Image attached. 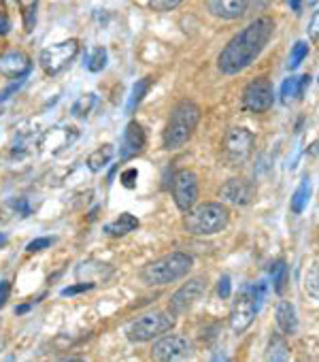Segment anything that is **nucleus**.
<instances>
[{"label": "nucleus", "mask_w": 319, "mask_h": 362, "mask_svg": "<svg viewBox=\"0 0 319 362\" xmlns=\"http://www.w3.org/2000/svg\"><path fill=\"white\" fill-rule=\"evenodd\" d=\"M198 194H200V188H198V177L196 173L183 168L175 175L173 179V199H175V205L181 209V211H190L192 207H196L198 203Z\"/></svg>", "instance_id": "10"}, {"label": "nucleus", "mask_w": 319, "mask_h": 362, "mask_svg": "<svg viewBox=\"0 0 319 362\" xmlns=\"http://www.w3.org/2000/svg\"><path fill=\"white\" fill-rule=\"evenodd\" d=\"M107 49L104 47H96L94 52H92V56H90V60H88V71H92V73H100L104 66H107Z\"/></svg>", "instance_id": "29"}, {"label": "nucleus", "mask_w": 319, "mask_h": 362, "mask_svg": "<svg viewBox=\"0 0 319 362\" xmlns=\"http://www.w3.org/2000/svg\"><path fill=\"white\" fill-rule=\"evenodd\" d=\"M304 290L311 298L319 300V256L313 258L304 271Z\"/></svg>", "instance_id": "21"}, {"label": "nucleus", "mask_w": 319, "mask_h": 362, "mask_svg": "<svg viewBox=\"0 0 319 362\" xmlns=\"http://www.w3.org/2000/svg\"><path fill=\"white\" fill-rule=\"evenodd\" d=\"M9 294H11V284L5 279V281H0V307H5L7 300H9Z\"/></svg>", "instance_id": "36"}, {"label": "nucleus", "mask_w": 319, "mask_h": 362, "mask_svg": "<svg viewBox=\"0 0 319 362\" xmlns=\"http://www.w3.org/2000/svg\"><path fill=\"white\" fill-rule=\"evenodd\" d=\"M200 122V107L192 100H181L175 105V109L171 111V117L167 122V128H164V147L167 149H179L183 147L196 126Z\"/></svg>", "instance_id": "3"}, {"label": "nucleus", "mask_w": 319, "mask_h": 362, "mask_svg": "<svg viewBox=\"0 0 319 362\" xmlns=\"http://www.w3.org/2000/svg\"><path fill=\"white\" fill-rule=\"evenodd\" d=\"M11 30V20L7 18L5 11H0V35H7Z\"/></svg>", "instance_id": "38"}, {"label": "nucleus", "mask_w": 319, "mask_h": 362, "mask_svg": "<svg viewBox=\"0 0 319 362\" xmlns=\"http://www.w3.org/2000/svg\"><path fill=\"white\" fill-rule=\"evenodd\" d=\"M249 0H209L211 16L219 20H239L247 13Z\"/></svg>", "instance_id": "16"}, {"label": "nucleus", "mask_w": 319, "mask_h": 362, "mask_svg": "<svg viewBox=\"0 0 319 362\" xmlns=\"http://www.w3.org/2000/svg\"><path fill=\"white\" fill-rule=\"evenodd\" d=\"M289 9L296 11V13H300V9H302V0H289Z\"/></svg>", "instance_id": "40"}, {"label": "nucleus", "mask_w": 319, "mask_h": 362, "mask_svg": "<svg viewBox=\"0 0 319 362\" xmlns=\"http://www.w3.org/2000/svg\"><path fill=\"white\" fill-rule=\"evenodd\" d=\"M136 179H138V170L136 168H126L121 173V186L128 188V190H132L136 186Z\"/></svg>", "instance_id": "32"}, {"label": "nucleus", "mask_w": 319, "mask_h": 362, "mask_svg": "<svg viewBox=\"0 0 319 362\" xmlns=\"http://www.w3.org/2000/svg\"><path fill=\"white\" fill-rule=\"evenodd\" d=\"M0 113H3V109H0Z\"/></svg>", "instance_id": "46"}, {"label": "nucleus", "mask_w": 319, "mask_h": 362, "mask_svg": "<svg viewBox=\"0 0 319 362\" xmlns=\"http://www.w3.org/2000/svg\"><path fill=\"white\" fill-rule=\"evenodd\" d=\"M30 307H32V305H22V307H18V309H16V313H18V315H20V313H26Z\"/></svg>", "instance_id": "43"}, {"label": "nucleus", "mask_w": 319, "mask_h": 362, "mask_svg": "<svg viewBox=\"0 0 319 362\" xmlns=\"http://www.w3.org/2000/svg\"><path fill=\"white\" fill-rule=\"evenodd\" d=\"M211 362H228V356L226 354H215Z\"/></svg>", "instance_id": "42"}, {"label": "nucleus", "mask_w": 319, "mask_h": 362, "mask_svg": "<svg viewBox=\"0 0 319 362\" xmlns=\"http://www.w3.org/2000/svg\"><path fill=\"white\" fill-rule=\"evenodd\" d=\"M275 33V20L268 16H262L253 20L249 26H245L236 37L228 41V45L222 49L217 58V66L224 75H239L247 66H251L264 47L268 45L270 37Z\"/></svg>", "instance_id": "1"}, {"label": "nucleus", "mask_w": 319, "mask_h": 362, "mask_svg": "<svg viewBox=\"0 0 319 362\" xmlns=\"http://www.w3.org/2000/svg\"><path fill=\"white\" fill-rule=\"evenodd\" d=\"M308 56V45H306V41H298L294 47H291V54H289V60H287V69L289 71H296L300 64H302V60Z\"/></svg>", "instance_id": "27"}, {"label": "nucleus", "mask_w": 319, "mask_h": 362, "mask_svg": "<svg viewBox=\"0 0 319 362\" xmlns=\"http://www.w3.org/2000/svg\"><path fill=\"white\" fill-rule=\"evenodd\" d=\"M138 226H140L138 218H134L132 214H121L117 220H113V222H109V224L104 226V233H107L109 237H124V235L136 230Z\"/></svg>", "instance_id": "18"}, {"label": "nucleus", "mask_w": 319, "mask_h": 362, "mask_svg": "<svg viewBox=\"0 0 319 362\" xmlns=\"http://www.w3.org/2000/svg\"><path fill=\"white\" fill-rule=\"evenodd\" d=\"M275 103V88L272 81L266 77H255L243 90L241 105L247 113H266Z\"/></svg>", "instance_id": "8"}, {"label": "nucleus", "mask_w": 319, "mask_h": 362, "mask_svg": "<svg viewBox=\"0 0 319 362\" xmlns=\"http://www.w3.org/2000/svg\"><path fill=\"white\" fill-rule=\"evenodd\" d=\"M260 305L255 300V294H253V288H245L239 298L234 300V307L230 311V328L234 334H243L255 320V313H258Z\"/></svg>", "instance_id": "9"}, {"label": "nucleus", "mask_w": 319, "mask_h": 362, "mask_svg": "<svg viewBox=\"0 0 319 362\" xmlns=\"http://www.w3.org/2000/svg\"><path fill=\"white\" fill-rule=\"evenodd\" d=\"M253 145H255V136L251 130L247 128H230L224 141V151L230 164H243L251 153H253Z\"/></svg>", "instance_id": "11"}, {"label": "nucleus", "mask_w": 319, "mask_h": 362, "mask_svg": "<svg viewBox=\"0 0 319 362\" xmlns=\"http://www.w3.org/2000/svg\"><path fill=\"white\" fill-rule=\"evenodd\" d=\"M230 222V211L222 203H205L192 207L183 218V226L194 237H211L222 233Z\"/></svg>", "instance_id": "4"}, {"label": "nucleus", "mask_w": 319, "mask_h": 362, "mask_svg": "<svg viewBox=\"0 0 319 362\" xmlns=\"http://www.w3.org/2000/svg\"><path fill=\"white\" fill-rule=\"evenodd\" d=\"M113 156H115V147H113L111 143H104V145H100L98 149H94V151L88 156V168H90L92 173H100V170L111 162Z\"/></svg>", "instance_id": "19"}, {"label": "nucleus", "mask_w": 319, "mask_h": 362, "mask_svg": "<svg viewBox=\"0 0 319 362\" xmlns=\"http://www.w3.org/2000/svg\"><path fill=\"white\" fill-rule=\"evenodd\" d=\"M183 0H149V7L157 13H167V11H173L177 9Z\"/></svg>", "instance_id": "30"}, {"label": "nucleus", "mask_w": 319, "mask_h": 362, "mask_svg": "<svg viewBox=\"0 0 319 362\" xmlns=\"http://www.w3.org/2000/svg\"><path fill=\"white\" fill-rule=\"evenodd\" d=\"M151 356L157 362H192L194 345L181 334H167L153 343Z\"/></svg>", "instance_id": "7"}, {"label": "nucleus", "mask_w": 319, "mask_h": 362, "mask_svg": "<svg viewBox=\"0 0 319 362\" xmlns=\"http://www.w3.org/2000/svg\"><path fill=\"white\" fill-rule=\"evenodd\" d=\"M270 3H272V0H253V5H255L258 9H266Z\"/></svg>", "instance_id": "41"}, {"label": "nucleus", "mask_w": 319, "mask_h": 362, "mask_svg": "<svg viewBox=\"0 0 319 362\" xmlns=\"http://www.w3.org/2000/svg\"><path fill=\"white\" fill-rule=\"evenodd\" d=\"M308 83H311V77H308V75L298 77V96H300V98L304 96V92H306V88H308Z\"/></svg>", "instance_id": "39"}, {"label": "nucleus", "mask_w": 319, "mask_h": 362, "mask_svg": "<svg viewBox=\"0 0 319 362\" xmlns=\"http://www.w3.org/2000/svg\"><path fill=\"white\" fill-rule=\"evenodd\" d=\"M270 275H272V284H275V292L281 294L283 288H285V281H287V267L283 260H277L272 267H270Z\"/></svg>", "instance_id": "26"}, {"label": "nucleus", "mask_w": 319, "mask_h": 362, "mask_svg": "<svg viewBox=\"0 0 319 362\" xmlns=\"http://www.w3.org/2000/svg\"><path fill=\"white\" fill-rule=\"evenodd\" d=\"M217 292H219L222 298H228V296H230V277H228V275H224V277L219 279Z\"/></svg>", "instance_id": "37"}, {"label": "nucleus", "mask_w": 319, "mask_h": 362, "mask_svg": "<svg viewBox=\"0 0 319 362\" xmlns=\"http://www.w3.org/2000/svg\"><path fill=\"white\" fill-rule=\"evenodd\" d=\"M277 326L281 328L283 334H294L298 328V317H296V309L289 300H281L277 305Z\"/></svg>", "instance_id": "17"}, {"label": "nucleus", "mask_w": 319, "mask_h": 362, "mask_svg": "<svg viewBox=\"0 0 319 362\" xmlns=\"http://www.w3.org/2000/svg\"><path fill=\"white\" fill-rule=\"evenodd\" d=\"M317 3V0H306V5H315Z\"/></svg>", "instance_id": "45"}, {"label": "nucleus", "mask_w": 319, "mask_h": 362, "mask_svg": "<svg viewBox=\"0 0 319 362\" xmlns=\"http://www.w3.org/2000/svg\"><path fill=\"white\" fill-rule=\"evenodd\" d=\"M94 105H96V94H83V96H79V98L75 100L71 113H73L75 117H88L90 111L94 109Z\"/></svg>", "instance_id": "25"}, {"label": "nucleus", "mask_w": 319, "mask_h": 362, "mask_svg": "<svg viewBox=\"0 0 319 362\" xmlns=\"http://www.w3.org/2000/svg\"><path fill=\"white\" fill-rule=\"evenodd\" d=\"M222 199L230 205H236V207H245L253 201V188L249 181L241 179V177H232L228 179L226 184L222 186Z\"/></svg>", "instance_id": "13"}, {"label": "nucleus", "mask_w": 319, "mask_h": 362, "mask_svg": "<svg viewBox=\"0 0 319 362\" xmlns=\"http://www.w3.org/2000/svg\"><path fill=\"white\" fill-rule=\"evenodd\" d=\"M173 326H175V315L164 313V311H151V313H145V315L136 317L134 322H130L126 328V337L132 343H145V341H151L160 334L169 332Z\"/></svg>", "instance_id": "5"}, {"label": "nucleus", "mask_w": 319, "mask_h": 362, "mask_svg": "<svg viewBox=\"0 0 319 362\" xmlns=\"http://www.w3.org/2000/svg\"><path fill=\"white\" fill-rule=\"evenodd\" d=\"M62 362H85V360H81V358H66V360H62Z\"/></svg>", "instance_id": "44"}, {"label": "nucleus", "mask_w": 319, "mask_h": 362, "mask_svg": "<svg viewBox=\"0 0 319 362\" xmlns=\"http://www.w3.org/2000/svg\"><path fill=\"white\" fill-rule=\"evenodd\" d=\"M205 292H207V277H194V279H190L188 284H183L173 294L171 305H169V313L175 315V317L188 313L203 298Z\"/></svg>", "instance_id": "12"}, {"label": "nucleus", "mask_w": 319, "mask_h": 362, "mask_svg": "<svg viewBox=\"0 0 319 362\" xmlns=\"http://www.w3.org/2000/svg\"><path fill=\"white\" fill-rule=\"evenodd\" d=\"M18 5L22 9L26 33H32V28L37 24V5H39V0H18Z\"/></svg>", "instance_id": "24"}, {"label": "nucleus", "mask_w": 319, "mask_h": 362, "mask_svg": "<svg viewBox=\"0 0 319 362\" xmlns=\"http://www.w3.org/2000/svg\"><path fill=\"white\" fill-rule=\"evenodd\" d=\"M308 39L311 41H319V9L313 13V18L308 22Z\"/></svg>", "instance_id": "34"}, {"label": "nucleus", "mask_w": 319, "mask_h": 362, "mask_svg": "<svg viewBox=\"0 0 319 362\" xmlns=\"http://www.w3.org/2000/svg\"><path fill=\"white\" fill-rule=\"evenodd\" d=\"M308 197H311V179L304 177V179H302V184L296 188V192H294V197H291V201H289L291 214H296V216L302 214L304 207H306V203H308Z\"/></svg>", "instance_id": "22"}, {"label": "nucleus", "mask_w": 319, "mask_h": 362, "mask_svg": "<svg viewBox=\"0 0 319 362\" xmlns=\"http://www.w3.org/2000/svg\"><path fill=\"white\" fill-rule=\"evenodd\" d=\"M79 54V41L77 39H68L62 43H56L52 47H45L41 52V69L45 71V75H60L62 71L68 69V64L77 58Z\"/></svg>", "instance_id": "6"}, {"label": "nucleus", "mask_w": 319, "mask_h": 362, "mask_svg": "<svg viewBox=\"0 0 319 362\" xmlns=\"http://www.w3.org/2000/svg\"><path fill=\"white\" fill-rule=\"evenodd\" d=\"M147 136L145 130L138 122H130L124 130V139H121V147H119V158L126 162L134 156H138L145 149Z\"/></svg>", "instance_id": "14"}, {"label": "nucleus", "mask_w": 319, "mask_h": 362, "mask_svg": "<svg viewBox=\"0 0 319 362\" xmlns=\"http://www.w3.org/2000/svg\"><path fill=\"white\" fill-rule=\"evenodd\" d=\"M287 358H289V347L285 339L281 334H272L266 349V362H287Z\"/></svg>", "instance_id": "20"}, {"label": "nucleus", "mask_w": 319, "mask_h": 362, "mask_svg": "<svg viewBox=\"0 0 319 362\" xmlns=\"http://www.w3.org/2000/svg\"><path fill=\"white\" fill-rule=\"evenodd\" d=\"M32 71V62L24 52H9L0 58V73L9 79H24Z\"/></svg>", "instance_id": "15"}, {"label": "nucleus", "mask_w": 319, "mask_h": 362, "mask_svg": "<svg viewBox=\"0 0 319 362\" xmlns=\"http://www.w3.org/2000/svg\"><path fill=\"white\" fill-rule=\"evenodd\" d=\"M92 288H94V284H92V281H85V284H77V286L64 288V290H62V296H75V294L88 292V290H92Z\"/></svg>", "instance_id": "33"}, {"label": "nucleus", "mask_w": 319, "mask_h": 362, "mask_svg": "<svg viewBox=\"0 0 319 362\" xmlns=\"http://www.w3.org/2000/svg\"><path fill=\"white\" fill-rule=\"evenodd\" d=\"M194 267V258L186 252H173L143 267L140 279L147 286H169L183 279Z\"/></svg>", "instance_id": "2"}, {"label": "nucleus", "mask_w": 319, "mask_h": 362, "mask_svg": "<svg viewBox=\"0 0 319 362\" xmlns=\"http://www.w3.org/2000/svg\"><path fill=\"white\" fill-rule=\"evenodd\" d=\"M291 100H300L298 96V77H287L281 86V103L289 105Z\"/></svg>", "instance_id": "28"}, {"label": "nucleus", "mask_w": 319, "mask_h": 362, "mask_svg": "<svg viewBox=\"0 0 319 362\" xmlns=\"http://www.w3.org/2000/svg\"><path fill=\"white\" fill-rule=\"evenodd\" d=\"M153 77H143V79H138L136 83H134V88H132V94H130V100H128V113H132L138 105H140V100L145 98V94L149 92V88L153 86Z\"/></svg>", "instance_id": "23"}, {"label": "nucleus", "mask_w": 319, "mask_h": 362, "mask_svg": "<svg viewBox=\"0 0 319 362\" xmlns=\"http://www.w3.org/2000/svg\"><path fill=\"white\" fill-rule=\"evenodd\" d=\"M52 243H54V239H52V237H39V239L30 241L26 250H28L30 254H35V252H43V250L52 247Z\"/></svg>", "instance_id": "31"}, {"label": "nucleus", "mask_w": 319, "mask_h": 362, "mask_svg": "<svg viewBox=\"0 0 319 362\" xmlns=\"http://www.w3.org/2000/svg\"><path fill=\"white\" fill-rule=\"evenodd\" d=\"M11 207L18 211V216H20V218H28V216H30V205H28V201H26V199L11 201Z\"/></svg>", "instance_id": "35"}]
</instances>
